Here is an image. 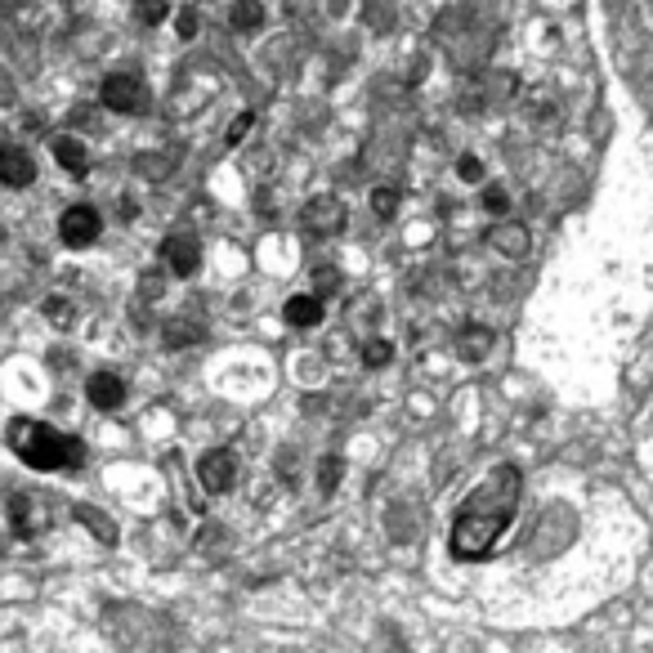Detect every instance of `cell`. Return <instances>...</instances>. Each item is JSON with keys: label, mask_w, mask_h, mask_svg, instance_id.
Returning a JSON list of instances; mask_svg holds the SVG:
<instances>
[{"label": "cell", "mask_w": 653, "mask_h": 653, "mask_svg": "<svg viewBox=\"0 0 653 653\" xmlns=\"http://www.w3.org/2000/svg\"><path fill=\"white\" fill-rule=\"evenodd\" d=\"M519 470L515 466H497L488 470V479L462 501V515L453 524V537H448V547L457 560H488L493 547H497V537L510 528L515 519V506H519Z\"/></svg>", "instance_id": "1"}, {"label": "cell", "mask_w": 653, "mask_h": 653, "mask_svg": "<svg viewBox=\"0 0 653 653\" xmlns=\"http://www.w3.org/2000/svg\"><path fill=\"white\" fill-rule=\"evenodd\" d=\"M10 448L32 470H63V466L76 470L85 462L81 439H72V434H59L45 421H28V416H14L10 421Z\"/></svg>", "instance_id": "2"}, {"label": "cell", "mask_w": 653, "mask_h": 653, "mask_svg": "<svg viewBox=\"0 0 653 653\" xmlns=\"http://www.w3.org/2000/svg\"><path fill=\"white\" fill-rule=\"evenodd\" d=\"M345 220H350V210H345V201L341 197H332V193H318V197H309L304 201V210H300V225L309 229V234H341L345 229Z\"/></svg>", "instance_id": "3"}, {"label": "cell", "mask_w": 653, "mask_h": 653, "mask_svg": "<svg viewBox=\"0 0 653 653\" xmlns=\"http://www.w3.org/2000/svg\"><path fill=\"white\" fill-rule=\"evenodd\" d=\"M197 479H201V488L206 493H229L234 484H238V457L229 453V448H210V453H201V462H197Z\"/></svg>", "instance_id": "4"}, {"label": "cell", "mask_w": 653, "mask_h": 653, "mask_svg": "<svg viewBox=\"0 0 653 653\" xmlns=\"http://www.w3.org/2000/svg\"><path fill=\"white\" fill-rule=\"evenodd\" d=\"M103 234V220H99V210L94 206H68L59 215V238L68 247H94Z\"/></svg>", "instance_id": "5"}, {"label": "cell", "mask_w": 653, "mask_h": 653, "mask_svg": "<svg viewBox=\"0 0 653 653\" xmlns=\"http://www.w3.org/2000/svg\"><path fill=\"white\" fill-rule=\"evenodd\" d=\"M99 99H103V107H113V113H139L144 90H139V81H135V76H126V72H113V76H103V85H99Z\"/></svg>", "instance_id": "6"}, {"label": "cell", "mask_w": 653, "mask_h": 653, "mask_svg": "<svg viewBox=\"0 0 653 653\" xmlns=\"http://www.w3.org/2000/svg\"><path fill=\"white\" fill-rule=\"evenodd\" d=\"M162 260H166V269H170L175 278H193L197 265H201V242H197L193 234H170V238L162 242Z\"/></svg>", "instance_id": "7"}, {"label": "cell", "mask_w": 653, "mask_h": 653, "mask_svg": "<svg viewBox=\"0 0 653 653\" xmlns=\"http://www.w3.org/2000/svg\"><path fill=\"white\" fill-rule=\"evenodd\" d=\"M10 524H14L19 537H41V532L50 528V515H45V506H41L37 497L14 493V497H10Z\"/></svg>", "instance_id": "8"}, {"label": "cell", "mask_w": 653, "mask_h": 653, "mask_svg": "<svg viewBox=\"0 0 653 653\" xmlns=\"http://www.w3.org/2000/svg\"><path fill=\"white\" fill-rule=\"evenodd\" d=\"M32 179H37L32 153H23L14 144H0V184H6V188H28Z\"/></svg>", "instance_id": "9"}, {"label": "cell", "mask_w": 653, "mask_h": 653, "mask_svg": "<svg viewBox=\"0 0 653 653\" xmlns=\"http://www.w3.org/2000/svg\"><path fill=\"white\" fill-rule=\"evenodd\" d=\"M85 398H90L99 412H117V407L126 403V385H122V376H113V372H94V376L85 381Z\"/></svg>", "instance_id": "10"}, {"label": "cell", "mask_w": 653, "mask_h": 653, "mask_svg": "<svg viewBox=\"0 0 653 653\" xmlns=\"http://www.w3.org/2000/svg\"><path fill=\"white\" fill-rule=\"evenodd\" d=\"M54 162H59L68 175H85V170H90V153H85V144L72 139V135H59V139H54Z\"/></svg>", "instance_id": "11"}, {"label": "cell", "mask_w": 653, "mask_h": 653, "mask_svg": "<svg viewBox=\"0 0 653 653\" xmlns=\"http://www.w3.org/2000/svg\"><path fill=\"white\" fill-rule=\"evenodd\" d=\"M287 322L291 326H318L322 322V296H291L287 300Z\"/></svg>", "instance_id": "12"}, {"label": "cell", "mask_w": 653, "mask_h": 653, "mask_svg": "<svg viewBox=\"0 0 653 653\" xmlns=\"http://www.w3.org/2000/svg\"><path fill=\"white\" fill-rule=\"evenodd\" d=\"M488 345H493V332H488V326H466V332L457 336V354H462V359H484Z\"/></svg>", "instance_id": "13"}, {"label": "cell", "mask_w": 653, "mask_h": 653, "mask_svg": "<svg viewBox=\"0 0 653 653\" xmlns=\"http://www.w3.org/2000/svg\"><path fill=\"white\" fill-rule=\"evenodd\" d=\"M229 23H234V32H256L265 23V6H260V0H238Z\"/></svg>", "instance_id": "14"}, {"label": "cell", "mask_w": 653, "mask_h": 653, "mask_svg": "<svg viewBox=\"0 0 653 653\" xmlns=\"http://www.w3.org/2000/svg\"><path fill=\"white\" fill-rule=\"evenodd\" d=\"M76 519H81V524H85V528H90L99 541H107V547H113V541H117V528L107 524V519H99L90 506H76Z\"/></svg>", "instance_id": "15"}, {"label": "cell", "mask_w": 653, "mask_h": 653, "mask_svg": "<svg viewBox=\"0 0 653 653\" xmlns=\"http://www.w3.org/2000/svg\"><path fill=\"white\" fill-rule=\"evenodd\" d=\"M372 210L381 215V220H390V215L398 210V188H394V184H381V188H372Z\"/></svg>", "instance_id": "16"}, {"label": "cell", "mask_w": 653, "mask_h": 653, "mask_svg": "<svg viewBox=\"0 0 653 653\" xmlns=\"http://www.w3.org/2000/svg\"><path fill=\"white\" fill-rule=\"evenodd\" d=\"M341 470H345V462H341V457H326V462L318 466V488H322V493H336Z\"/></svg>", "instance_id": "17"}, {"label": "cell", "mask_w": 653, "mask_h": 653, "mask_svg": "<svg viewBox=\"0 0 653 653\" xmlns=\"http://www.w3.org/2000/svg\"><path fill=\"white\" fill-rule=\"evenodd\" d=\"M193 341H197V326H193V322H170V326H166V345H170V350H175V345H193Z\"/></svg>", "instance_id": "18"}, {"label": "cell", "mask_w": 653, "mask_h": 653, "mask_svg": "<svg viewBox=\"0 0 653 653\" xmlns=\"http://www.w3.org/2000/svg\"><path fill=\"white\" fill-rule=\"evenodd\" d=\"M135 10H139V19H144L148 28H157V23L166 19L170 6H166V0H135Z\"/></svg>", "instance_id": "19"}, {"label": "cell", "mask_w": 653, "mask_h": 653, "mask_svg": "<svg viewBox=\"0 0 653 653\" xmlns=\"http://www.w3.org/2000/svg\"><path fill=\"white\" fill-rule=\"evenodd\" d=\"M390 359H394V345H390V341H372V345L363 350V363H367V367H385Z\"/></svg>", "instance_id": "20"}, {"label": "cell", "mask_w": 653, "mask_h": 653, "mask_svg": "<svg viewBox=\"0 0 653 653\" xmlns=\"http://www.w3.org/2000/svg\"><path fill=\"white\" fill-rule=\"evenodd\" d=\"M256 126V113H238V122L229 126V144H242V135Z\"/></svg>", "instance_id": "21"}, {"label": "cell", "mask_w": 653, "mask_h": 653, "mask_svg": "<svg viewBox=\"0 0 653 653\" xmlns=\"http://www.w3.org/2000/svg\"><path fill=\"white\" fill-rule=\"evenodd\" d=\"M45 313H50L54 322H72V304H68V300H59V296H54V300H45Z\"/></svg>", "instance_id": "22"}, {"label": "cell", "mask_w": 653, "mask_h": 653, "mask_svg": "<svg viewBox=\"0 0 653 653\" xmlns=\"http://www.w3.org/2000/svg\"><path fill=\"white\" fill-rule=\"evenodd\" d=\"M457 175H462V179H470V184H475V179H479V175H484V166H479V162H475V157H462V162H457Z\"/></svg>", "instance_id": "23"}, {"label": "cell", "mask_w": 653, "mask_h": 653, "mask_svg": "<svg viewBox=\"0 0 653 653\" xmlns=\"http://www.w3.org/2000/svg\"><path fill=\"white\" fill-rule=\"evenodd\" d=\"M313 282H318V296H332V291H336V273H332V269L313 273Z\"/></svg>", "instance_id": "24"}, {"label": "cell", "mask_w": 653, "mask_h": 653, "mask_svg": "<svg viewBox=\"0 0 653 653\" xmlns=\"http://www.w3.org/2000/svg\"><path fill=\"white\" fill-rule=\"evenodd\" d=\"M179 37H197V14H179Z\"/></svg>", "instance_id": "25"}, {"label": "cell", "mask_w": 653, "mask_h": 653, "mask_svg": "<svg viewBox=\"0 0 653 653\" xmlns=\"http://www.w3.org/2000/svg\"><path fill=\"white\" fill-rule=\"evenodd\" d=\"M484 206H488V210H506V193L488 188V193H484Z\"/></svg>", "instance_id": "26"}]
</instances>
